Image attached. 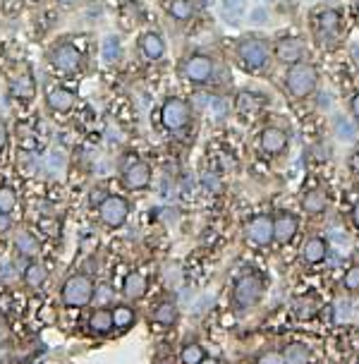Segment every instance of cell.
<instances>
[{
  "mask_svg": "<svg viewBox=\"0 0 359 364\" xmlns=\"http://www.w3.org/2000/svg\"><path fill=\"white\" fill-rule=\"evenodd\" d=\"M244 235L251 245H256V247H266V245H271L273 242V218L266 216V214L254 216L244 226Z\"/></svg>",
  "mask_w": 359,
  "mask_h": 364,
  "instance_id": "9c48e42d",
  "label": "cell"
},
{
  "mask_svg": "<svg viewBox=\"0 0 359 364\" xmlns=\"http://www.w3.org/2000/svg\"><path fill=\"white\" fill-rule=\"evenodd\" d=\"M139 46H142V53L147 55L149 60H161L163 58V53H166L163 38H161L159 34H154V31L144 34L142 41H139Z\"/></svg>",
  "mask_w": 359,
  "mask_h": 364,
  "instance_id": "7402d4cb",
  "label": "cell"
},
{
  "mask_svg": "<svg viewBox=\"0 0 359 364\" xmlns=\"http://www.w3.org/2000/svg\"><path fill=\"white\" fill-rule=\"evenodd\" d=\"M170 15L175 17V20L180 22H184V20H189V17L194 15V5H192V0H170Z\"/></svg>",
  "mask_w": 359,
  "mask_h": 364,
  "instance_id": "f1b7e54d",
  "label": "cell"
},
{
  "mask_svg": "<svg viewBox=\"0 0 359 364\" xmlns=\"http://www.w3.org/2000/svg\"><path fill=\"white\" fill-rule=\"evenodd\" d=\"M237 110L242 115H251V113H256V110H261V105H263V96L261 94H254V92H240L237 94Z\"/></svg>",
  "mask_w": 359,
  "mask_h": 364,
  "instance_id": "d4e9b609",
  "label": "cell"
},
{
  "mask_svg": "<svg viewBox=\"0 0 359 364\" xmlns=\"http://www.w3.org/2000/svg\"><path fill=\"white\" fill-rule=\"evenodd\" d=\"M50 63H53L55 70H60V72H75L77 67L82 65V55H80V50L75 46H70V43H60V46H55L50 50Z\"/></svg>",
  "mask_w": 359,
  "mask_h": 364,
  "instance_id": "30bf717a",
  "label": "cell"
},
{
  "mask_svg": "<svg viewBox=\"0 0 359 364\" xmlns=\"http://www.w3.org/2000/svg\"><path fill=\"white\" fill-rule=\"evenodd\" d=\"M101 300H103V302H108L110 298H113V290H110V285H101Z\"/></svg>",
  "mask_w": 359,
  "mask_h": 364,
  "instance_id": "f35d334b",
  "label": "cell"
},
{
  "mask_svg": "<svg viewBox=\"0 0 359 364\" xmlns=\"http://www.w3.org/2000/svg\"><path fill=\"white\" fill-rule=\"evenodd\" d=\"M17 206V194L10 187H0V214H10Z\"/></svg>",
  "mask_w": 359,
  "mask_h": 364,
  "instance_id": "4dcf8cb0",
  "label": "cell"
},
{
  "mask_svg": "<svg viewBox=\"0 0 359 364\" xmlns=\"http://www.w3.org/2000/svg\"><path fill=\"white\" fill-rule=\"evenodd\" d=\"M293 312L300 321H312V319L318 314V300L314 298V295H302V298L295 300Z\"/></svg>",
  "mask_w": 359,
  "mask_h": 364,
  "instance_id": "603a6c76",
  "label": "cell"
},
{
  "mask_svg": "<svg viewBox=\"0 0 359 364\" xmlns=\"http://www.w3.org/2000/svg\"><path fill=\"white\" fill-rule=\"evenodd\" d=\"M94 281L87 276V273H75L70 276L63 285V305L72 307V310H80V307H87L89 302L94 300Z\"/></svg>",
  "mask_w": 359,
  "mask_h": 364,
  "instance_id": "7a4b0ae2",
  "label": "cell"
},
{
  "mask_svg": "<svg viewBox=\"0 0 359 364\" xmlns=\"http://www.w3.org/2000/svg\"><path fill=\"white\" fill-rule=\"evenodd\" d=\"M122 293H125L127 300H142L147 295V278L139 271L127 273L125 283H122Z\"/></svg>",
  "mask_w": 359,
  "mask_h": 364,
  "instance_id": "d6986e66",
  "label": "cell"
},
{
  "mask_svg": "<svg viewBox=\"0 0 359 364\" xmlns=\"http://www.w3.org/2000/svg\"><path fill=\"white\" fill-rule=\"evenodd\" d=\"M199 364H221V362H218L216 357H204V360H201Z\"/></svg>",
  "mask_w": 359,
  "mask_h": 364,
  "instance_id": "f6af8a7d",
  "label": "cell"
},
{
  "mask_svg": "<svg viewBox=\"0 0 359 364\" xmlns=\"http://www.w3.org/2000/svg\"><path fill=\"white\" fill-rule=\"evenodd\" d=\"M318 82L316 67L312 63H295L290 65V70L285 72V87L293 94L295 99H307L309 94H314Z\"/></svg>",
  "mask_w": 359,
  "mask_h": 364,
  "instance_id": "6da1fadb",
  "label": "cell"
},
{
  "mask_svg": "<svg viewBox=\"0 0 359 364\" xmlns=\"http://www.w3.org/2000/svg\"><path fill=\"white\" fill-rule=\"evenodd\" d=\"M13 231V218L10 214H0V235H8Z\"/></svg>",
  "mask_w": 359,
  "mask_h": 364,
  "instance_id": "d590c367",
  "label": "cell"
},
{
  "mask_svg": "<svg viewBox=\"0 0 359 364\" xmlns=\"http://www.w3.org/2000/svg\"><path fill=\"white\" fill-rule=\"evenodd\" d=\"M302 55H305V46H302L300 38H280L276 43V58L285 65L302 63Z\"/></svg>",
  "mask_w": 359,
  "mask_h": 364,
  "instance_id": "4fadbf2b",
  "label": "cell"
},
{
  "mask_svg": "<svg viewBox=\"0 0 359 364\" xmlns=\"http://www.w3.org/2000/svg\"><path fill=\"white\" fill-rule=\"evenodd\" d=\"M151 321L159 323V326H173L177 321V307L173 302H161L151 314Z\"/></svg>",
  "mask_w": 359,
  "mask_h": 364,
  "instance_id": "484cf974",
  "label": "cell"
},
{
  "mask_svg": "<svg viewBox=\"0 0 359 364\" xmlns=\"http://www.w3.org/2000/svg\"><path fill=\"white\" fill-rule=\"evenodd\" d=\"M117 55H120V43H117V38H108V41H105V48H103V58L117 60Z\"/></svg>",
  "mask_w": 359,
  "mask_h": 364,
  "instance_id": "836d02e7",
  "label": "cell"
},
{
  "mask_svg": "<svg viewBox=\"0 0 359 364\" xmlns=\"http://www.w3.org/2000/svg\"><path fill=\"white\" fill-rule=\"evenodd\" d=\"M22 278H24V283L29 285L31 290H38L43 283L48 281V268H46L43 261L34 259V261H29V264L24 266V271H22Z\"/></svg>",
  "mask_w": 359,
  "mask_h": 364,
  "instance_id": "e0dca14e",
  "label": "cell"
},
{
  "mask_svg": "<svg viewBox=\"0 0 359 364\" xmlns=\"http://www.w3.org/2000/svg\"><path fill=\"white\" fill-rule=\"evenodd\" d=\"M15 249H17V254H20L22 259L34 261L38 256V252H41V245H38V240H36V235L34 233H20L15 238Z\"/></svg>",
  "mask_w": 359,
  "mask_h": 364,
  "instance_id": "ac0fdd59",
  "label": "cell"
},
{
  "mask_svg": "<svg viewBox=\"0 0 359 364\" xmlns=\"http://www.w3.org/2000/svg\"><path fill=\"white\" fill-rule=\"evenodd\" d=\"M263 298V281L254 273H247V276L237 278L233 288V300L237 310H249V307L259 305V300Z\"/></svg>",
  "mask_w": 359,
  "mask_h": 364,
  "instance_id": "3957f363",
  "label": "cell"
},
{
  "mask_svg": "<svg viewBox=\"0 0 359 364\" xmlns=\"http://www.w3.org/2000/svg\"><path fill=\"white\" fill-rule=\"evenodd\" d=\"M122 180H125L127 189H144L151 184V166L144 161H132L130 166L122 173Z\"/></svg>",
  "mask_w": 359,
  "mask_h": 364,
  "instance_id": "7c38bea8",
  "label": "cell"
},
{
  "mask_svg": "<svg viewBox=\"0 0 359 364\" xmlns=\"http://www.w3.org/2000/svg\"><path fill=\"white\" fill-rule=\"evenodd\" d=\"M13 96L15 99H22V101H29L34 96V80H31V75L29 72H24V75H20V77H15L13 80Z\"/></svg>",
  "mask_w": 359,
  "mask_h": 364,
  "instance_id": "4316f807",
  "label": "cell"
},
{
  "mask_svg": "<svg viewBox=\"0 0 359 364\" xmlns=\"http://www.w3.org/2000/svg\"><path fill=\"white\" fill-rule=\"evenodd\" d=\"M314 31H316V41L318 46L330 48L340 36V13L338 10H323V13L316 15V24H314Z\"/></svg>",
  "mask_w": 359,
  "mask_h": 364,
  "instance_id": "277c9868",
  "label": "cell"
},
{
  "mask_svg": "<svg viewBox=\"0 0 359 364\" xmlns=\"http://www.w3.org/2000/svg\"><path fill=\"white\" fill-rule=\"evenodd\" d=\"M182 77L192 84H204L209 82L213 77V60L209 55H201V53H194L189 58H184L182 67H180Z\"/></svg>",
  "mask_w": 359,
  "mask_h": 364,
  "instance_id": "8992f818",
  "label": "cell"
},
{
  "mask_svg": "<svg viewBox=\"0 0 359 364\" xmlns=\"http://www.w3.org/2000/svg\"><path fill=\"white\" fill-rule=\"evenodd\" d=\"M244 0H223V15L230 17V20H235V17H240L244 13Z\"/></svg>",
  "mask_w": 359,
  "mask_h": 364,
  "instance_id": "d6a6232c",
  "label": "cell"
},
{
  "mask_svg": "<svg viewBox=\"0 0 359 364\" xmlns=\"http://www.w3.org/2000/svg\"><path fill=\"white\" fill-rule=\"evenodd\" d=\"M161 117H163V125L170 132H180L187 127L189 117H192V108H189L187 101L182 99H168L161 108Z\"/></svg>",
  "mask_w": 359,
  "mask_h": 364,
  "instance_id": "5b68a950",
  "label": "cell"
},
{
  "mask_svg": "<svg viewBox=\"0 0 359 364\" xmlns=\"http://www.w3.org/2000/svg\"><path fill=\"white\" fill-rule=\"evenodd\" d=\"M10 271H13V264H3V266H0V276L8 278V281H10V278H15V273H10Z\"/></svg>",
  "mask_w": 359,
  "mask_h": 364,
  "instance_id": "ab89813d",
  "label": "cell"
},
{
  "mask_svg": "<svg viewBox=\"0 0 359 364\" xmlns=\"http://www.w3.org/2000/svg\"><path fill=\"white\" fill-rule=\"evenodd\" d=\"M297 216L290 214V211H278L276 216H273V240H276L278 245H288L290 240L297 235Z\"/></svg>",
  "mask_w": 359,
  "mask_h": 364,
  "instance_id": "8fae6325",
  "label": "cell"
},
{
  "mask_svg": "<svg viewBox=\"0 0 359 364\" xmlns=\"http://www.w3.org/2000/svg\"><path fill=\"white\" fill-rule=\"evenodd\" d=\"M352 364H359V360H355V362H352Z\"/></svg>",
  "mask_w": 359,
  "mask_h": 364,
  "instance_id": "7dc6e473",
  "label": "cell"
},
{
  "mask_svg": "<svg viewBox=\"0 0 359 364\" xmlns=\"http://www.w3.org/2000/svg\"><path fill=\"white\" fill-rule=\"evenodd\" d=\"M288 147V134H285L280 127H266L261 132V149L266 154H280Z\"/></svg>",
  "mask_w": 359,
  "mask_h": 364,
  "instance_id": "5bb4252c",
  "label": "cell"
},
{
  "mask_svg": "<svg viewBox=\"0 0 359 364\" xmlns=\"http://www.w3.org/2000/svg\"><path fill=\"white\" fill-rule=\"evenodd\" d=\"M328 254V242L323 238H309L302 247V261L307 264H321Z\"/></svg>",
  "mask_w": 359,
  "mask_h": 364,
  "instance_id": "9a60e30c",
  "label": "cell"
},
{
  "mask_svg": "<svg viewBox=\"0 0 359 364\" xmlns=\"http://www.w3.org/2000/svg\"><path fill=\"white\" fill-rule=\"evenodd\" d=\"M58 3H60V5H75L77 0H58Z\"/></svg>",
  "mask_w": 359,
  "mask_h": 364,
  "instance_id": "bcb514c9",
  "label": "cell"
},
{
  "mask_svg": "<svg viewBox=\"0 0 359 364\" xmlns=\"http://www.w3.org/2000/svg\"><path fill=\"white\" fill-rule=\"evenodd\" d=\"M352 115H355V120L359 122V94L352 99Z\"/></svg>",
  "mask_w": 359,
  "mask_h": 364,
  "instance_id": "7bdbcfd3",
  "label": "cell"
},
{
  "mask_svg": "<svg viewBox=\"0 0 359 364\" xmlns=\"http://www.w3.org/2000/svg\"><path fill=\"white\" fill-rule=\"evenodd\" d=\"M283 360L285 364H309V348L307 345H290V348H285L283 352Z\"/></svg>",
  "mask_w": 359,
  "mask_h": 364,
  "instance_id": "83f0119b",
  "label": "cell"
},
{
  "mask_svg": "<svg viewBox=\"0 0 359 364\" xmlns=\"http://www.w3.org/2000/svg\"><path fill=\"white\" fill-rule=\"evenodd\" d=\"M237 55L247 70H259L268 60V48L261 38H242L237 46Z\"/></svg>",
  "mask_w": 359,
  "mask_h": 364,
  "instance_id": "ba28073f",
  "label": "cell"
},
{
  "mask_svg": "<svg viewBox=\"0 0 359 364\" xmlns=\"http://www.w3.org/2000/svg\"><path fill=\"white\" fill-rule=\"evenodd\" d=\"M8 338H10V323H8V319L0 314V343H5Z\"/></svg>",
  "mask_w": 359,
  "mask_h": 364,
  "instance_id": "8d00e7d4",
  "label": "cell"
},
{
  "mask_svg": "<svg viewBox=\"0 0 359 364\" xmlns=\"http://www.w3.org/2000/svg\"><path fill=\"white\" fill-rule=\"evenodd\" d=\"M89 331L96 335H105L113 331V314H110V310H105V307L94 310L91 316H89Z\"/></svg>",
  "mask_w": 359,
  "mask_h": 364,
  "instance_id": "ffe728a7",
  "label": "cell"
},
{
  "mask_svg": "<svg viewBox=\"0 0 359 364\" xmlns=\"http://www.w3.org/2000/svg\"><path fill=\"white\" fill-rule=\"evenodd\" d=\"M75 94L70 92V89H65V87H55V89H50L48 92V105H50V110H55V113H67V110H72V105H75Z\"/></svg>",
  "mask_w": 359,
  "mask_h": 364,
  "instance_id": "2e32d148",
  "label": "cell"
},
{
  "mask_svg": "<svg viewBox=\"0 0 359 364\" xmlns=\"http://www.w3.org/2000/svg\"><path fill=\"white\" fill-rule=\"evenodd\" d=\"M204 348L201 345H196V343H189V345H184L182 352H180V360H182V364H199L201 360H204Z\"/></svg>",
  "mask_w": 359,
  "mask_h": 364,
  "instance_id": "f546056e",
  "label": "cell"
},
{
  "mask_svg": "<svg viewBox=\"0 0 359 364\" xmlns=\"http://www.w3.org/2000/svg\"><path fill=\"white\" fill-rule=\"evenodd\" d=\"M103 199H105L103 192H101V189H94V192H91V204H94V206H96V204L101 206V201H103Z\"/></svg>",
  "mask_w": 359,
  "mask_h": 364,
  "instance_id": "60d3db41",
  "label": "cell"
},
{
  "mask_svg": "<svg viewBox=\"0 0 359 364\" xmlns=\"http://www.w3.org/2000/svg\"><path fill=\"white\" fill-rule=\"evenodd\" d=\"M357 8H359V0H357Z\"/></svg>",
  "mask_w": 359,
  "mask_h": 364,
  "instance_id": "c3c4849f",
  "label": "cell"
},
{
  "mask_svg": "<svg viewBox=\"0 0 359 364\" xmlns=\"http://www.w3.org/2000/svg\"><path fill=\"white\" fill-rule=\"evenodd\" d=\"M343 288L347 290V293H359V264L350 266V268L345 271Z\"/></svg>",
  "mask_w": 359,
  "mask_h": 364,
  "instance_id": "1f68e13d",
  "label": "cell"
},
{
  "mask_svg": "<svg viewBox=\"0 0 359 364\" xmlns=\"http://www.w3.org/2000/svg\"><path fill=\"white\" fill-rule=\"evenodd\" d=\"M302 206H305V211L309 216L323 214V211H326V206H328V194L323 192L321 187L309 189V192L305 194V199H302Z\"/></svg>",
  "mask_w": 359,
  "mask_h": 364,
  "instance_id": "44dd1931",
  "label": "cell"
},
{
  "mask_svg": "<svg viewBox=\"0 0 359 364\" xmlns=\"http://www.w3.org/2000/svg\"><path fill=\"white\" fill-rule=\"evenodd\" d=\"M110 314H113V328H120V331H127L137 321V312L130 305H117L110 310Z\"/></svg>",
  "mask_w": 359,
  "mask_h": 364,
  "instance_id": "cb8c5ba5",
  "label": "cell"
},
{
  "mask_svg": "<svg viewBox=\"0 0 359 364\" xmlns=\"http://www.w3.org/2000/svg\"><path fill=\"white\" fill-rule=\"evenodd\" d=\"M352 223H355V228L359 231V199H357V204L352 206Z\"/></svg>",
  "mask_w": 359,
  "mask_h": 364,
  "instance_id": "b9f144b4",
  "label": "cell"
},
{
  "mask_svg": "<svg viewBox=\"0 0 359 364\" xmlns=\"http://www.w3.org/2000/svg\"><path fill=\"white\" fill-rule=\"evenodd\" d=\"M256 364H285L283 360V352H263V355L256 360Z\"/></svg>",
  "mask_w": 359,
  "mask_h": 364,
  "instance_id": "e575fe53",
  "label": "cell"
},
{
  "mask_svg": "<svg viewBox=\"0 0 359 364\" xmlns=\"http://www.w3.org/2000/svg\"><path fill=\"white\" fill-rule=\"evenodd\" d=\"M350 166H352V170H359V151H357V154H355V156H352Z\"/></svg>",
  "mask_w": 359,
  "mask_h": 364,
  "instance_id": "ee69618b",
  "label": "cell"
},
{
  "mask_svg": "<svg viewBox=\"0 0 359 364\" xmlns=\"http://www.w3.org/2000/svg\"><path fill=\"white\" fill-rule=\"evenodd\" d=\"M98 216H101V221H103L105 226L120 228L122 223L127 221V216H130V204H127L122 197H117V194H108V197L101 201Z\"/></svg>",
  "mask_w": 359,
  "mask_h": 364,
  "instance_id": "52a82bcc",
  "label": "cell"
},
{
  "mask_svg": "<svg viewBox=\"0 0 359 364\" xmlns=\"http://www.w3.org/2000/svg\"><path fill=\"white\" fill-rule=\"evenodd\" d=\"M5 144H8V127H5V122L0 120V151L5 149Z\"/></svg>",
  "mask_w": 359,
  "mask_h": 364,
  "instance_id": "74e56055",
  "label": "cell"
}]
</instances>
